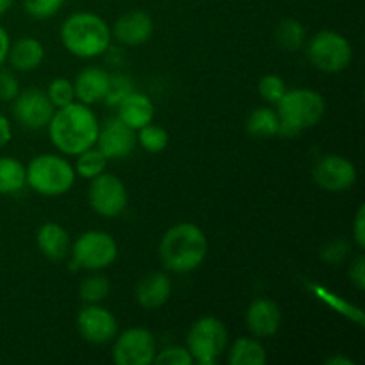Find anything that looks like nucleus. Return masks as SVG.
<instances>
[{
  "mask_svg": "<svg viewBox=\"0 0 365 365\" xmlns=\"http://www.w3.org/2000/svg\"><path fill=\"white\" fill-rule=\"evenodd\" d=\"M46 127L52 145L66 155H78L95 146L100 130L98 118L91 107L77 100L56 109Z\"/></svg>",
  "mask_w": 365,
  "mask_h": 365,
  "instance_id": "obj_1",
  "label": "nucleus"
},
{
  "mask_svg": "<svg viewBox=\"0 0 365 365\" xmlns=\"http://www.w3.org/2000/svg\"><path fill=\"white\" fill-rule=\"evenodd\" d=\"M209 241L195 223H177L166 230L159 242V257L168 271L177 274L191 273L205 262Z\"/></svg>",
  "mask_w": 365,
  "mask_h": 365,
  "instance_id": "obj_2",
  "label": "nucleus"
},
{
  "mask_svg": "<svg viewBox=\"0 0 365 365\" xmlns=\"http://www.w3.org/2000/svg\"><path fill=\"white\" fill-rule=\"evenodd\" d=\"M113 32L102 16L89 11L73 13L61 25V43L78 59H95L109 50Z\"/></svg>",
  "mask_w": 365,
  "mask_h": 365,
  "instance_id": "obj_3",
  "label": "nucleus"
},
{
  "mask_svg": "<svg viewBox=\"0 0 365 365\" xmlns=\"http://www.w3.org/2000/svg\"><path fill=\"white\" fill-rule=\"evenodd\" d=\"M327 103L321 93L309 88L287 89L277 103V113L280 116L278 135L285 139L299 138L307 128H312L323 120Z\"/></svg>",
  "mask_w": 365,
  "mask_h": 365,
  "instance_id": "obj_4",
  "label": "nucleus"
},
{
  "mask_svg": "<svg viewBox=\"0 0 365 365\" xmlns=\"http://www.w3.org/2000/svg\"><path fill=\"white\" fill-rule=\"evenodd\" d=\"M75 170L64 157L56 153H41L25 166L27 185L41 196L56 198L73 187Z\"/></svg>",
  "mask_w": 365,
  "mask_h": 365,
  "instance_id": "obj_5",
  "label": "nucleus"
},
{
  "mask_svg": "<svg viewBox=\"0 0 365 365\" xmlns=\"http://www.w3.org/2000/svg\"><path fill=\"white\" fill-rule=\"evenodd\" d=\"M307 57L314 68L324 73H341L351 64L353 48L346 36L335 31H321L310 38Z\"/></svg>",
  "mask_w": 365,
  "mask_h": 365,
  "instance_id": "obj_6",
  "label": "nucleus"
},
{
  "mask_svg": "<svg viewBox=\"0 0 365 365\" xmlns=\"http://www.w3.org/2000/svg\"><path fill=\"white\" fill-rule=\"evenodd\" d=\"M187 346L192 360L198 365H216L228 344V331L217 317H200L187 331Z\"/></svg>",
  "mask_w": 365,
  "mask_h": 365,
  "instance_id": "obj_7",
  "label": "nucleus"
},
{
  "mask_svg": "<svg viewBox=\"0 0 365 365\" xmlns=\"http://www.w3.org/2000/svg\"><path fill=\"white\" fill-rule=\"evenodd\" d=\"M71 266L88 271L107 269L118 259V245L114 237L102 230H88L77 237L70 248Z\"/></svg>",
  "mask_w": 365,
  "mask_h": 365,
  "instance_id": "obj_8",
  "label": "nucleus"
},
{
  "mask_svg": "<svg viewBox=\"0 0 365 365\" xmlns=\"http://www.w3.org/2000/svg\"><path fill=\"white\" fill-rule=\"evenodd\" d=\"M88 200L91 209L102 217H118L125 212L128 203V191L123 180L113 173L95 177L89 184Z\"/></svg>",
  "mask_w": 365,
  "mask_h": 365,
  "instance_id": "obj_9",
  "label": "nucleus"
},
{
  "mask_svg": "<svg viewBox=\"0 0 365 365\" xmlns=\"http://www.w3.org/2000/svg\"><path fill=\"white\" fill-rule=\"evenodd\" d=\"M157 355L155 337L146 328H128L114 337L113 360L118 365H150Z\"/></svg>",
  "mask_w": 365,
  "mask_h": 365,
  "instance_id": "obj_10",
  "label": "nucleus"
},
{
  "mask_svg": "<svg viewBox=\"0 0 365 365\" xmlns=\"http://www.w3.org/2000/svg\"><path fill=\"white\" fill-rule=\"evenodd\" d=\"M56 107L50 102L46 91L41 89H27L24 93H18L13 100V116L21 127L29 130H39L45 128L52 120Z\"/></svg>",
  "mask_w": 365,
  "mask_h": 365,
  "instance_id": "obj_11",
  "label": "nucleus"
},
{
  "mask_svg": "<svg viewBox=\"0 0 365 365\" xmlns=\"http://www.w3.org/2000/svg\"><path fill=\"white\" fill-rule=\"evenodd\" d=\"M356 168L342 155H324L314 166V182L328 192L348 191L355 185Z\"/></svg>",
  "mask_w": 365,
  "mask_h": 365,
  "instance_id": "obj_12",
  "label": "nucleus"
},
{
  "mask_svg": "<svg viewBox=\"0 0 365 365\" xmlns=\"http://www.w3.org/2000/svg\"><path fill=\"white\" fill-rule=\"evenodd\" d=\"M77 330L81 337L91 344H107L118 335V321L113 312L98 303H89L78 312Z\"/></svg>",
  "mask_w": 365,
  "mask_h": 365,
  "instance_id": "obj_13",
  "label": "nucleus"
},
{
  "mask_svg": "<svg viewBox=\"0 0 365 365\" xmlns=\"http://www.w3.org/2000/svg\"><path fill=\"white\" fill-rule=\"evenodd\" d=\"M138 145L134 128L125 125L120 118H110L100 127L96 138V148L107 157V160H120L130 155Z\"/></svg>",
  "mask_w": 365,
  "mask_h": 365,
  "instance_id": "obj_14",
  "label": "nucleus"
},
{
  "mask_svg": "<svg viewBox=\"0 0 365 365\" xmlns=\"http://www.w3.org/2000/svg\"><path fill=\"white\" fill-rule=\"evenodd\" d=\"M113 38L121 45H145L153 34V20L146 11L134 9L121 14L113 27Z\"/></svg>",
  "mask_w": 365,
  "mask_h": 365,
  "instance_id": "obj_15",
  "label": "nucleus"
},
{
  "mask_svg": "<svg viewBox=\"0 0 365 365\" xmlns=\"http://www.w3.org/2000/svg\"><path fill=\"white\" fill-rule=\"evenodd\" d=\"M282 324V310L277 302L259 298L250 303L246 310V328L259 339L273 337L278 334Z\"/></svg>",
  "mask_w": 365,
  "mask_h": 365,
  "instance_id": "obj_16",
  "label": "nucleus"
},
{
  "mask_svg": "<svg viewBox=\"0 0 365 365\" xmlns=\"http://www.w3.org/2000/svg\"><path fill=\"white\" fill-rule=\"evenodd\" d=\"M110 84V73L103 68L88 66L78 71L73 81L75 100L86 106L103 102Z\"/></svg>",
  "mask_w": 365,
  "mask_h": 365,
  "instance_id": "obj_17",
  "label": "nucleus"
},
{
  "mask_svg": "<svg viewBox=\"0 0 365 365\" xmlns=\"http://www.w3.org/2000/svg\"><path fill=\"white\" fill-rule=\"evenodd\" d=\"M171 291V280L166 273H150L141 278V282L135 287V299L139 305L146 310H155L166 305L170 299Z\"/></svg>",
  "mask_w": 365,
  "mask_h": 365,
  "instance_id": "obj_18",
  "label": "nucleus"
},
{
  "mask_svg": "<svg viewBox=\"0 0 365 365\" xmlns=\"http://www.w3.org/2000/svg\"><path fill=\"white\" fill-rule=\"evenodd\" d=\"M116 107L118 118H120L125 125L134 128L135 132H138L139 128L145 127V125L152 123L153 116H155V107H153L152 98L146 96L145 93L132 91L130 95L125 96Z\"/></svg>",
  "mask_w": 365,
  "mask_h": 365,
  "instance_id": "obj_19",
  "label": "nucleus"
},
{
  "mask_svg": "<svg viewBox=\"0 0 365 365\" xmlns=\"http://www.w3.org/2000/svg\"><path fill=\"white\" fill-rule=\"evenodd\" d=\"M43 59H45V46L31 36H25V38L11 43L9 53H7V61L11 63L13 70L24 71V73L38 70Z\"/></svg>",
  "mask_w": 365,
  "mask_h": 365,
  "instance_id": "obj_20",
  "label": "nucleus"
},
{
  "mask_svg": "<svg viewBox=\"0 0 365 365\" xmlns=\"http://www.w3.org/2000/svg\"><path fill=\"white\" fill-rule=\"evenodd\" d=\"M36 245L46 259L63 260L71 248L70 234L63 225L48 221L39 227L38 234H36Z\"/></svg>",
  "mask_w": 365,
  "mask_h": 365,
  "instance_id": "obj_21",
  "label": "nucleus"
},
{
  "mask_svg": "<svg viewBox=\"0 0 365 365\" xmlns=\"http://www.w3.org/2000/svg\"><path fill=\"white\" fill-rule=\"evenodd\" d=\"M266 362V348L253 337L237 339L228 351L230 365H264Z\"/></svg>",
  "mask_w": 365,
  "mask_h": 365,
  "instance_id": "obj_22",
  "label": "nucleus"
},
{
  "mask_svg": "<svg viewBox=\"0 0 365 365\" xmlns=\"http://www.w3.org/2000/svg\"><path fill=\"white\" fill-rule=\"evenodd\" d=\"M280 116L277 109L271 107H257L246 120V132L257 139H271L278 135Z\"/></svg>",
  "mask_w": 365,
  "mask_h": 365,
  "instance_id": "obj_23",
  "label": "nucleus"
},
{
  "mask_svg": "<svg viewBox=\"0 0 365 365\" xmlns=\"http://www.w3.org/2000/svg\"><path fill=\"white\" fill-rule=\"evenodd\" d=\"M25 185L24 164L14 157H0V195H18Z\"/></svg>",
  "mask_w": 365,
  "mask_h": 365,
  "instance_id": "obj_24",
  "label": "nucleus"
},
{
  "mask_svg": "<svg viewBox=\"0 0 365 365\" xmlns=\"http://www.w3.org/2000/svg\"><path fill=\"white\" fill-rule=\"evenodd\" d=\"M277 41L282 48L289 50V52H294L299 50L307 41V31L303 27L302 21L294 20V18H285L278 24L277 32Z\"/></svg>",
  "mask_w": 365,
  "mask_h": 365,
  "instance_id": "obj_25",
  "label": "nucleus"
},
{
  "mask_svg": "<svg viewBox=\"0 0 365 365\" xmlns=\"http://www.w3.org/2000/svg\"><path fill=\"white\" fill-rule=\"evenodd\" d=\"M107 166V157L100 152L96 146L84 150L77 155V164H75V175L86 180H93L95 177L102 175Z\"/></svg>",
  "mask_w": 365,
  "mask_h": 365,
  "instance_id": "obj_26",
  "label": "nucleus"
},
{
  "mask_svg": "<svg viewBox=\"0 0 365 365\" xmlns=\"http://www.w3.org/2000/svg\"><path fill=\"white\" fill-rule=\"evenodd\" d=\"M110 284L106 277L102 274H91V277L84 278V282L78 287V298L89 305V303H100L109 296Z\"/></svg>",
  "mask_w": 365,
  "mask_h": 365,
  "instance_id": "obj_27",
  "label": "nucleus"
},
{
  "mask_svg": "<svg viewBox=\"0 0 365 365\" xmlns=\"http://www.w3.org/2000/svg\"><path fill=\"white\" fill-rule=\"evenodd\" d=\"M138 143L143 150L150 153H160L170 143V135L159 125L148 123L138 130Z\"/></svg>",
  "mask_w": 365,
  "mask_h": 365,
  "instance_id": "obj_28",
  "label": "nucleus"
},
{
  "mask_svg": "<svg viewBox=\"0 0 365 365\" xmlns=\"http://www.w3.org/2000/svg\"><path fill=\"white\" fill-rule=\"evenodd\" d=\"M46 95H48L50 102L56 109L59 107L68 106V103L75 102V89H73V82L68 81L64 77H57L50 82L48 89H46Z\"/></svg>",
  "mask_w": 365,
  "mask_h": 365,
  "instance_id": "obj_29",
  "label": "nucleus"
},
{
  "mask_svg": "<svg viewBox=\"0 0 365 365\" xmlns=\"http://www.w3.org/2000/svg\"><path fill=\"white\" fill-rule=\"evenodd\" d=\"M285 91H287V86H285L284 78L278 77V75H264L259 81L260 96H262L267 103H271V106H277L282 100V96L285 95Z\"/></svg>",
  "mask_w": 365,
  "mask_h": 365,
  "instance_id": "obj_30",
  "label": "nucleus"
},
{
  "mask_svg": "<svg viewBox=\"0 0 365 365\" xmlns=\"http://www.w3.org/2000/svg\"><path fill=\"white\" fill-rule=\"evenodd\" d=\"M132 91H134V82H132V78L128 77V75H110V84L109 89H107V95L106 98H103V102H106L107 106L116 107L118 103H120L125 96L130 95Z\"/></svg>",
  "mask_w": 365,
  "mask_h": 365,
  "instance_id": "obj_31",
  "label": "nucleus"
},
{
  "mask_svg": "<svg viewBox=\"0 0 365 365\" xmlns=\"http://www.w3.org/2000/svg\"><path fill=\"white\" fill-rule=\"evenodd\" d=\"M66 0H24L25 13L36 20H48L56 16Z\"/></svg>",
  "mask_w": 365,
  "mask_h": 365,
  "instance_id": "obj_32",
  "label": "nucleus"
},
{
  "mask_svg": "<svg viewBox=\"0 0 365 365\" xmlns=\"http://www.w3.org/2000/svg\"><path fill=\"white\" fill-rule=\"evenodd\" d=\"M153 364L157 365H191L195 364L191 353L187 348H182V346H170V348L163 349L155 355Z\"/></svg>",
  "mask_w": 365,
  "mask_h": 365,
  "instance_id": "obj_33",
  "label": "nucleus"
},
{
  "mask_svg": "<svg viewBox=\"0 0 365 365\" xmlns=\"http://www.w3.org/2000/svg\"><path fill=\"white\" fill-rule=\"evenodd\" d=\"M20 93V82L13 71L0 66V102H13Z\"/></svg>",
  "mask_w": 365,
  "mask_h": 365,
  "instance_id": "obj_34",
  "label": "nucleus"
},
{
  "mask_svg": "<svg viewBox=\"0 0 365 365\" xmlns=\"http://www.w3.org/2000/svg\"><path fill=\"white\" fill-rule=\"evenodd\" d=\"M348 252H349L348 242H346L344 239H337V241H331L330 245L324 246L323 252H321V259H323L324 262L335 266V264H341L342 260L348 257Z\"/></svg>",
  "mask_w": 365,
  "mask_h": 365,
  "instance_id": "obj_35",
  "label": "nucleus"
},
{
  "mask_svg": "<svg viewBox=\"0 0 365 365\" xmlns=\"http://www.w3.org/2000/svg\"><path fill=\"white\" fill-rule=\"evenodd\" d=\"M349 280L359 291L365 289V259L364 255H359L349 266Z\"/></svg>",
  "mask_w": 365,
  "mask_h": 365,
  "instance_id": "obj_36",
  "label": "nucleus"
},
{
  "mask_svg": "<svg viewBox=\"0 0 365 365\" xmlns=\"http://www.w3.org/2000/svg\"><path fill=\"white\" fill-rule=\"evenodd\" d=\"M353 241L359 246L360 250H364L365 246V207L360 205L356 210L355 221H353Z\"/></svg>",
  "mask_w": 365,
  "mask_h": 365,
  "instance_id": "obj_37",
  "label": "nucleus"
},
{
  "mask_svg": "<svg viewBox=\"0 0 365 365\" xmlns=\"http://www.w3.org/2000/svg\"><path fill=\"white\" fill-rule=\"evenodd\" d=\"M11 138H13V128H11L9 120L0 113V150L11 141Z\"/></svg>",
  "mask_w": 365,
  "mask_h": 365,
  "instance_id": "obj_38",
  "label": "nucleus"
},
{
  "mask_svg": "<svg viewBox=\"0 0 365 365\" xmlns=\"http://www.w3.org/2000/svg\"><path fill=\"white\" fill-rule=\"evenodd\" d=\"M11 46V38L9 32L0 25V66H4V63L7 61V53H9Z\"/></svg>",
  "mask_w": 365,
  "mask_h": 365,
  "instance_id": "obj_39",
  "label": "nucleus"
},
{
  "mask_svg": "<svg viewBox=\"0 0 365 365\" xmlns=\"http://www.w3.org/2000/svg\"><path fill=\"white\" fill-rule=\"evenodd\" d=\"M351 359H346V356H331L327 360V365H353Z\"/></svg>",
  "mask_w": 365,
  "mask_h": 365,
  "instance_id": "obj_40",
  "label": "nucleus"
},
{
  "mask_svg": "<svg viewBox=\"0 0 365 365\" xmlns=\"http://www.w3.org/2000/svg\"><path fill=\"white\" fill-rule=\"evenodd\" d=\"M13 2L14 0H0V16H2V14H6L7 11L11 9Z\"/></svg>",
  "mask_w": 365,
  "mask_h": 365,
  "instance_id": "obj_41",
  "label": "nucleus"
}]
</instances>
